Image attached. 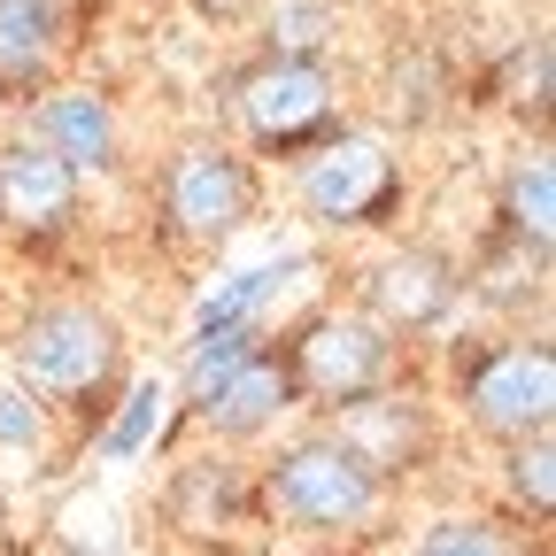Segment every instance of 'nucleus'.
Returning a JSON list of instances; mask_svg holds the SVG:
<instances>
[{"label": "nucleus", "mask_w": 556, "mask_h": 556, "mask_svg": "<svg viewBox=\"0 0 556 556\" xmlns=\"http://www.w3.org/2000/svg\"><path fill=\"white\" fill-rule=\"evenodd\" d=\"M9 371L47 402V417H78L86 441L131 387V340L93 294H39L9 332Z\"/></svg>", "instance_id": "obj_1"}, {"label": "nucleus", "mask_w": 556, "mask_h": 556, "mask_svg": "<svg viewBox=\"0 0 556 556\" xmlns=\"http://www.w3.org/2000/svg\"><path fill=\"white\" fill-rule=\"evenodd\" d=\"M394 486L348 448L332 426H309L278 448L255 479V510L278 533H302V541H356L387 518Z\"/></svg>", "instance_id": "obj_2"}, {"label": "nucleus", "mask_w": 556, "mask_h": 556, "mask_svg": "<svg viewBox=\"0 0 556 556\" xmlns=\"http://www.w3.org/2000/svg\"><path fill=\"white\" fill-rule=\"evenodd\" d=\"M448 402L464 409V426L486 441H533L556 417V348L548 332H486L448 348Z\"/></svg>", "instance_id": "obj_3"}, {"label": "nucleus", "mask_w": 556, "mask_h": 556, "mask_svg": "<svg viewBox=\"0 0 556 556\" xmlns=\"http://www.w3.org/2000/svg\"><path fill=\"white\" fill-rule=\"evenodd\" d=\"M232 116H240L255 155L294 170L302 155H317L325 139L348 131L332 54H263V62H248L232 78Z\"/></svg>", "instance_id": "obj_4"}, {"label": "nucleus", "mask_w": 556, "mask_h": 556, "mask_svg": "<svg viewBox=\"0 0 556 556\" xmlns=\"http://www.w3.org/2000/svg\"><path fill=\"white\" fill-rule=\"evenodd\" d=\"M278 348H287V371H294L302 409H317V417H332V409H348V402H364V394H379V387L402 379V340L379 317H364L356 302L287 325Z\"/></svg>", "instance_id": "obj_5"}, {"label": "nucleus", "mask_w": 556, "mask_h": 556, "mask_svg": "<svg viewBox=\"0 0 556 556\" xmlns=\"http://www.w3.org/2000/svg\"><path fill=\"white\" fill-rule=\"evenodd\" d=\"M287 193H294V208L317 232H387L409 208V170H402V155L387 148V139L340 131L317 155L294 163Z\"/></svg>", "instance_id": "obj_6"}, {"label": "nucleus", "mask_w": 556, "mask_h": 556, "mask_svg": "<svg viewBox=\"0 0 556 556\" xmlns=\"http://www.w3.org/2000/svg\"><path fill=\"white\" fill-rule=\"evenodd\" d=\"M155 208L170 240L186 248H232L255 208H263V178L240 148H225V139H186V148H170V163L155 170Z\"/></svg>", "instance_id": "obj_7"}, {"label": "nucleus", "mask_w": 556, "mask_h": 556, "mask_svg": "<svg viewBox=\"0 0 556 556\" xmlns=\"http://www.w3.org/2000/svg\"><path fill=\"white\" fill-rule=\"evenodd\" d=\"M356 309L379 317V325L409 348V340L441 332V325L464 309V263L441 255V248H426V240H394V248H379V255L364 263V302H356Z\"/></svg>", "instance_id": "obj_8"}, {"label": "nucleus", "mask_w": 556, "mask_h": 556, "mask_svg": "<svg viewBox=\"0 0 556 556\" xmlns=\"http://www.w3.org/2000/svg\"><path fill=\"white\" fill-rule=\"evenodd\" d=\"M78 217H86V178L70 163H54L24 131L0 139V240L54 248L78 232Z\"/></svg>", "instance_id": "obj_9"}, {"label": "nucleus", "mask_w": 556, "mask_h": 556, "mask_svg": "<svg viewBox=\"0 0 556 556\" xmlns=\"http://www.w3.org/2000/svg\"><path fill=\"white\" fill-rule=\"evenodd\" d=\"M16 131L39 139L54 163H70L78 178H109L124 163V116H116V93L109 86H86V78H62L47 86L31 109H16Z\"/></svg>", "instance_id": "obj_10"}, {"label": "nucleus", "mask_w": 556, "mask_h": 556, "mask_svg": "<svg viewBox=\"0 0 556 556\" xmlns=\"http://www.w3.org/2000/svg\"><path fill=\"white\" fill-rule=\"evenodd\" d=\"M325 426H332L348 448H356L387 486L417 479V464H433V409L417 402L402 379L379 387V394H364V402H348V409H332Z\"/></svg>", "instance_id": "obj_11"}, {"label": "nucleus", "mask_w": 556, "mask_h": 556, "mask_svg": "<svg viewBox=\"0 0 556 556\" xmlns=\"http://www.w3.org/2000/svg\"><path fill=\"white\" fill-rule=\"evenodd\" d=\"M294 409H302V394H294V371H287V348L270 340V348H255V356L193 409V426H201L208 441H225V448H248V441L278 433Z\"/></svg>", "instance_id": "obj_12"}, {"label": "nucleus", "mask_w": 556, "mask_h": 556, "mask_svg": "<svg viewBox=\"0 0 556 556\" xmlns=\"http://www.w3.org/2000/svg\"><path fill=\"white\" fill-rule=\"evenodd\" d=\"M70 54V0H0V109H31Z\"/></svg>", "instance_id": "obj_13"}, {"label": "nucleus", "mask_w": 556, "mask_h": 556, "mask_svg": "<svg viewBox=\"0 0 556 556\" xmlns=\"http://www.w3.org/2000/svg\"><path fill=\"white\" fill-rule=\"evenodd\" d=\"M255 518V479L240 471V456H193L170 479V526L186 533H225Z\"/></svg>", "instance_id": "obj_14"}, {"label": "nucleus", "mask_w": 556, "mask_h": 556, "mask_svg": "<svg viewBox=\"0 0 556 556\" xmlns=\"http://www.w3.org/2000/svg\"><path fill=\"white\" fill-rule=\"evenodd\" d=\"M170 409H178L170 371H131V387L116 394V409L93 426L86 456H101V464H131V456H148V448L163 441V426H170Z\"/></svg>", "instance_id": "obj_15"}, {"label": "nucleus", "mask_w": 556, "mask_h": 556, "mask_svg": "<svg viewBox=\"0 0 556 556\" xmlns=\"http://www.w3.org/2000/svg\"><path fill=\"white\" fill-rule=\"evenodd\" d=\"M533 526L526 518H495V510H441L417 526L409 556H533Z\"/></svg>", "instance_id": "obj_16"}, {"label": "nucleus", "mask_w": 556, "mask_h": 556, "mask_svg": "<svg viewBox=\"0 0 556 556\" xmlns=\"http://www.w3.org/2000/svg\"><path fill=\"white\" fill-rule=\"evenodd\" d=\"M495 217H503V240L548 255V240H556V163H548V148H526L503 170V208Z\"/></svg>", "instance_id": "obj_17"}, {"label": "nucleus", "mask_w": 556, "mask_h": 556, "mask_svg": "<svg viewBox=\"0 0 556 556\" xmlns=\"http://www.w3.org/2000/svg\"><path fill=\"white\" fill-rule=\"evenodd\" d=\"M255 348H270V332H248V325H208V332H193L186 340V356H178V371H170V387H178V409L193 417L208 394H217Z\"/></svg>", "instance_id": "obj_18"}, {"label": "nucleus", "mask_w": 556, "mask_h": 556, "mask_svg": "<svg viewBox=\"0 0 556 556\" xmlns=\"http://www.w3.org/2000/svg\"><path fill=\"white\" fill-rule=\"evenodd\" d=\"M548 464H556V456H548V433L503 448V486H510V503H518V518H526L533 533H541L548 510H556V471H548Z\"/></svg>", "instance_id": "obj_19"}, {"label": "nucleus", "mask_w": 556, "mask_h": 556, "mask_svg": "<svg viewBox=\"0 0 556 556\" xmlns=\"http://www.w3.org/2000/svg\"><path fill=\"white\" fill-rule=\"evenodd\" d=\"M47 433H54V417H47V402L0 364V456H39L47 448Z\"/></svg>", "instance_id": "obj_20"}, {"label": "nucleus", "mask_w": 556, "mask_h": 556, "mask_svg": "<svg viewBox=\"0 0 556 556\" xmlns=\"http://www.w3.org/2000/svg\"><path fill=\"white\" fill-rule=\"evenodd\" d=\"M332 24V0H270V54H325Z\"/></svg>", "instance_id": "obj_21"}, {"label": "nucleus", "mask_w": 556, "mask_h": 556, "mask_svg": "<svg viewBox=\"0 0 556 556\" xmlns=\"http://www.w3.org/2000/svg\"><path fill=\"white\" fill-rule=\"evenodd\" d=\"M510 101H518V109H533V116H548V39H541V31L518 47V70H510Z\"/></svg>", "instance_id": "obj_22"}, {"label": "nucleus", "mask_w": 556, "mask_h": 556, "mask_svg": "<svg viewBox=\"0 0 556 556\" xmlns=\"http://www.w3.org/2000/svg\"><path fill=\"white\" fill-rule=\"evenodd\" d=\"M255 9V0H193V16H208V24H240Z\"/></svg>", "instance_id": "obj_23"}, {"label": "nucleus", "mask_w": 556, "mask_h": 556, "mask_svg": "<svg viewBox=\"0 0 556 556\" xmlns=\"http://www.w3.org/2000/svg\"><path fill=\"white\" fill-rule=\"evenodd\" d=\"M309 556H348V548H309Z\"/></svg>", "instance_id": "obj_24"}]
</instances>
